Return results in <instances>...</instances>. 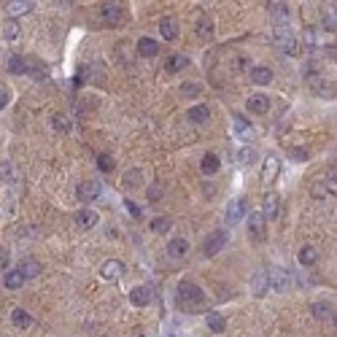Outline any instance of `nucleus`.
<instances>
[{
	"mask_svg": "<svg viewBox=\"0 0 337 337\" xmlns=\"http://www.w3.org/2000/svg\"><path fill=\"white\" fill-rule=\"evenodd\" d=\"M202 302H205V294H202V289L197 284H192V280L178 284V305L184 310H200Z\"/></svg>",
	"mask_w": 337,
	"mask_h": 337,
	"instance_id": "nucleus-1",
	"label": "nucleus"
},
{
	"mask_svg": "<svg viewBox=\"0 0 337 337\" xmlns=\"http://www.w3.org/2000/svg\"><path fill=\"white\" fill-rule=\"evenodd\" d=\"M275 41L284 46L286 54H300V41L292 35V30H289L286 25H278L275 27Z\"/></svg>",
	"mask_w": 337,
	"mask_h": 337,
	"instance_id": "nucleus-2",
	"label": "nucleus"
},
{
	"mask_svg": "<svg viewBox=\"0 0 337 337\" xmlns=\"http://www.w3.org/2000/svg\"><path fill=\"white\" fill-rule=\"evenodd\" d=\"M267 284H270V289H275V292H286V289L292 286V278H289L286 270L270 267V270H267Z\"/></svg>",
	"mask_w": 337,
	"mask_h": 337,
	"instance_id": "nucleus-3",
	"label": "nucleus"
},
{
	"mask_svg": "<svg viewBox=\"0 0 337 337\" xmlns=\"http://www.w3.org/2000/svg\"><path fill=\"white\" fill-rule=\"evenodd\" d=\"M224 243H227V232H221V230L210 232L208 238H205V243H202V254H205V256L218 254V251L224 248Z\"/></svg>",
	"mask_w": 337,
	"mask_h": 337,
	"instance_id": "nucleus-4",
	"label": "nucleus"
},
{
	"mask_svg": "<svg viewBox=\"0 0 337 337\" xmlns=\"http://www.w3.org/2000/svg\"><path fill=\"white\" fill-rule=\"evenodd\" d=\"M246 210H248L246 197H235L230 205H227V221H230V227H232V224H238V221H243Z\"/></svg>",
	"mask_w": 337,
	"mask_h": 337,
	"instance_id": "nucleus-5",
	"label": "nucleus"
},
{
	"mask_svg": "<svg viewBox=\"0 0 337 337\" xmlns=\"http://www.w3.org/2000/svg\"><path fill=\"white\" fill-rule=\"evenodd\" d=\"M124 272H127V264L119 262V259H108L103 267H100V275H103L105 280H119Z\"/></svg>",
	"mask_w": 337,
	"mask_h": 337,
	"instance_id": "nucleus-6",
	"label": "nucleus"
},
{
	"mask_svg": "<svg viewBox=\"0 0 337 337\" xmlns=\"http://www.w3.org/2000/svg\"><path fill=\"white\" fill-rule=\"evenodd\" d=\"M97 194H100V181H84V184H78V189H76V197L81 202L95 200Z\"/></svg>",
	"mask_w": 337,
	"mask_h": 337,
	"instance_id": "nucleus-7",
	"label": "nucleus"
},
{
	"mask_svg": "<svg viewBox=\"0 0 337 337\" xmlns=\"http://www.w3.org/2000/svg\"><path fill=\"white\" fill-rule=\"evenodd\" d=\"M130 302L135 305V308H146V305L151 302V286H135L130 292Z\"/></svg>",
	"mask_w": 337,
	"mask_h": 337,
	"instance_id": "nucleus-8",
	"label": "nucleus"
},
{
	"mask_svg": "<svg viewBox=\"0 0 337 337\" xmlns=\"http://www.w3.org/2000/svg\"><path fill=\"white\" fill-rule=\"evenodd\" d=\"M186 68H189V57H186V54H170V57L164 60V70H167V73H181Z\"/></svg>",
	"mask_w": 337,
	"mask_h": 337,
	"instance_id": "nucleus-9",
	"label": "nucleus"
},
{
	"mask_svg": "<svg viewBox=\"0 0 337 337\" xmlns=\"http://www.w3.org/2000/svg\"><path fill=\"white\" fill-rule=\"evenodd\" d=\"M100 17H103L105 22H111V25H116V22H122L124 11H122L119 3H103L100 6Z\"/></svg>",
	"mask_w": 337,
	"mask_h": 337,
	"instance_id": "nucleus-10",
	"label": "nucleus"
},
{
	"mask_svg": "<svg viewBox=\"0 0 337 337\" xmlns=\"http://www.w3.org/2000/svg\"><path fill=\"white\" fill-rule=\"evenodd\" d=\"M246 111H248V114H267V111H270V100L264 97V95L248 97V100H246Z\"/></svg>",
	"mask_w": 337,
	"mask_h": 337,
	"instance_id": "nucleus-11",
	"label": "nucleus"
},
{
	"mask_svg": "<svg viewBox=\"0 0 337 337\" xmlns=\"http://www.w3.org/2000/svg\"><path fill=\"white\" fill-rule=\"evenodd\" d=\"M73 221H76L78 230H92V227H95V224L100 221V216L95 213V210H78Z\"/></svg>",
	"mask_w": 337,
	"mask_h": 337,
	"instance_id": "nucleus-12",
	"label": "nucleus"
},
{
	"mask_svg": "<svg viewBox=\"0 0 337 337\" xmlns=\"http://www.w3.org/2000/svg\"><path fill=\"white\" fill-rule=\"evenodd\" d=\"M310 194L318 200H326L332 197V194H337V181H324V184H313L310 186Z\"/></svg>",
	"mask_w": 337,
	"mask_h": 337,
	"instance_id": "nucleus-13",
	"label": "nucleus"
},
{
	"mask_svg": "<svg viewBox=\"0 0 337 337\" xmlns=\"http://www.w3.org/2000/svg\"><path fill=\"white\" fill-rule=\"evenodd\" d=\"M278 208H280L278 194H264V200H262V216L264 218H275L278 216Z\"/></svg>",
	"mask_w": 337,
	"mask_h": 337,
	"instance_id": "nucleus-14",
	"label": "nucleus"
},
{
	"mask_svg": "<svg viewBox=\"0 0 337 337\" xmlns=\"http://www.w3.org/2000/svg\"><path fill=\"white\" fill-rule=\"evenodd\" d=\"M11 324L17 326V329H33L35 326V318L30 316V313H25L22 308H17V310L11 313Z\"/></svg>",
	"mask_w": 337,
	"mask_h": 337,
	"instance_id": "nucleus-15",
	"label": "nucleus"
},
{
	"mask_svg": "<svg viewBox=\"0 0 337 337\" xmlns=\"http://www.w3.org/2000/svg\"><path fill=\"white\" fill-rule=\"evenodd\" d=\"M278 170H280V162L275 159V156H267V159H264V167H262V181L272 184L275 176H278Z\"/></svg>",
	"mask_w": 337,
	"mask_h": 337,
	"instance_id": "nucleus-16",
	"label": "nucleus"
},
{
	"mask_svg": "<svg viewBox=\"0 0 337 337\" xmlns=\"http://www.w3.org/2000/svg\"><path fill=\"white\" fill-rule=\"evenodd\" d=\"M167 254L173 256V259H181V256L189 254V243H186V238H173L167 243Z\"/></svg>",
	"mask_w": 337,
	"mask_h": 337,
	"instance_id": "nucleus-17",
	"label": "nucleus"
},
{
	"mask_svg": "<svg viewBox=\"0 0 337 337\" xmlns=\"http://www.w3.org/2000/svg\"><path fill=\"white\" fill-rule=\"evenodd\" d=\"M186 119L194 122V124H205V122L210 119V108H208V105H194V108H189V111H186Z\"/></svg>",
	"mask_w": 337,
	"mask_h": 337,
	"instance_id": "nucleus-18",
	"label": "nucleus"
},
{
	"mask_svg": "<svg viewBox=\"0 0 337 337\" xmlns=\"http://www.w3.org/2000/svg\"><path fill=\"white\" fill-rule=\"evenodd\" d=\"M321 22H324L326 30H337V6L334 3L324 6V11H321Z\"/></svg>",
	"mask_w": 337,
	"mask_h": 337,
	"instance_id": "nucleus-19",
	"label": "nucleus"
},
{
	"mask_svg": "<svg viewBox=\"0 0 337 337\" xmlns=\"http://www.w3.org/2000/svg\"><path fill=\"white\" fill-rule=\"evenodd\" d=\"M159 33H162L164 41H176V38H178V25H176V19L164 17V19L159 22Z\"/></svg>",
	"mask_w": 337,
	"mask_h": 337,
	"instance_id": "nucleus-20",
	"label": "nucleus"
},
{
	"mask_svg": "<svg viewBox=\"0 0 337 337\" xmlns=\"http://www.w3.org/2000/svg\"><path fill=\"white\" fill-rule=\"evenodd\" d=\"M205 324H208V329H210V332L221 334L224 329H227V318L221 316V313H208V316H205Z\"/></svg>",
	"mask_w": 337,
	"mask_h": 337,
	"instance_id": "nucleus-21",
	"label": "nucleus"
},
{
	"mask_svg": "<svg viewBox=\"0 0 337 337\" xmlns=\"http://www.w3.org/2000/svg\"><path fill=\"white\" fill-rule=\"evenodd\" d=\"M138 54H143V57H156V54H159V43L151 41V38H140L138 41Z\"/></svg>",
	"mask_w": 337,
	"mask_h": 337,
	"instance_id": "nucleus-22",
	"label": "nucleus"
},
{
	"mask_svg": "<svg viewBox=\"0 0 337 337\" xmlns=\"http://www.w3.org/2000/svg\"><path fill=\"white\" fill-rule=\"evenodd\" d=\"M200 167H202V173H205V176H213V173H218L221 162H218L216 154H205V156H202V162H200Z\"/></svg>",
	"mask_w": 337,
	"mask_h": 337,
	"instance_id": "nucleus-23",
	"label": "nucleus"
},
{
	"mask_svg": "<svg viewBox=\"0 0 337 337\" xmlns=\"http://www.w3.org/2000/svg\"><path fill=\"white\" fill-rule=\"evenodd\" d=\"M3 286L6 289H22V286H25V275H22L19 270H9L3 275Z\"/></svg>",
	"mask_w": 337,
	"mask_h": 337,
	"instance_id": "nucleus-24",
	"label": "nucleus"
},
{
	"mask_svg": "<svg viewBox=\"0 0 337 337\" xmlns=\"http://www.w3.org/2000/svg\"><path fill=\"white\" fill-rule=\"evenodd\" d=\"M251 81L259 84V87H264V84L272 81V70L270 68H251Z\"/></svg>",
	"mask_w": 337,
	"mask_h": 337,
	"instance_id": "nucleus-25",
	"label": "nucleus"
},
{
	"mask_svg": "<svg viewBox=\"0 0 337 337\" xmlns=\"http://www.w3.org/2000/svg\"><path fill=\"white\" fill-rule=\"evenodd\" d=\"M33 6H35V3H30V0H17V3H9V6H6V11H9L11 19H17L19 14H27Z\"/></svg>",
	"mask_w": 337,
	"mask_h": 337,
	"instance_id": "nucleus-26",
	"label": "nucleus"
},
{
	"mask_svg": "<svg viewBox=\"0 0 337 337\" xmlns=\"http://www.w3.org/2000/svg\"><path fill=\"white\" fill-rule=\"evenodd\" d=\"M232 124H235V135H238V138H254V127H251L243 116H235Z\"/></svg>",
	"mask_w": 337,
	"mask_h": 337,
	"instance_id": "nucleus-27",
	"label": "nucleus"
},
{
	"mask_svg": "<svg viewBox=\"0 0 337 337\" xmlns=\"http://www.w3.org/2000/svg\"><path fill=\"white\" fill-rule=\"evenodd\" d=\"M248 232L254 235V238H262V235H264V216L262 213H251V218H248Z\"/></svg>",
	"mask_w": 337,
	"mask_h": 337,
	"instance_id": "nucleus-28",
	"label": "nucleus"
},
{
	"mask_svg": "<svg viewBox=\"0 0 337 337\" xmlns=\"http://www.w3.org/2000/svg\"><path fill=\"white\" fill-rule=\"evenodd\" d=\"M17 270H19L22 275H25V280H27V278H35L38 272H41V264H38L35 259H25V262H22Z\"/></svg>",
	"mask_w": 337,
	"mask_h": 337,
	"instance_id": "nucleus-29",
	"label": "nucleus"
},
{
	"mask_svg": "<svg viewBox=\"0 0 337 337\" xmlns=\"http://www.w3.org/2000/svg\"><path fill=\"white\" fill-rule=\"evenodd\" d=\"M318 259V251H316V246H305L302 251H300V264H313Z\"/></svg>",
	"mask_w": 337,
	"mask_h": 337,
	"instance_id": "nucleus-30",
	"label": "nucleus"
},
{
	"mask_svg": "<svg viewBox=\"0 0 337 337\" xmlns=\"http://www.w3.org/2000/svg\"><path fill=\"white\" fill-rule=\"evenodd\" d=\"M9 70H11V73H17V76H22V73H27L30 68H27V62H25V60L14 54V57L9 60Z\"/></svg>",
	"mask_w": 337,
	"mask_h": 337,
	"instance_id": "nucleus-31",
	"label": "nucleus"
},
{
	"mask_svg": "<svg viewBox=\"0 0 337 337\" xmlns=\"http://www.w3.org/2000/svg\"><path fill=\"white\" fill-rule=\"evenodd\" d=\"M17 35H19V22L17 19H9L3 25V38H6V41H14Z\"/></svg>",
	"mask_w": 337,
	"mask_h": 337,
	"instance_id": "nucleus-32",
	"label": "nucleus"
},
{
	"mask_svg": "<svg viewBox=\"0 0 337 337\" xmlns=\"http://www.w3.org/2000/svg\"><path fill=\"white\" fill-rule=\"evenodd\" d=\"M170 227H173V221H170L167 216H156L154 221H151V230H154V232H159V235H162V232H167Z\"/></svg>",
	"mask_w": 337,
	"mask_h": 337,
	"instance_id": "nucleus-33",
	"label": "nucleus"
},
{
	"mask_svg": "<svg viewBox=\"0 0 337 337\" xmlns=\"http://www.w3.org/2000/svg\"><path fill=\"white\" fill-rule=\"evenodd\" d=\"M197 33H200L202 38H210V35H213V22L202 17V19L197 22Z\"/></svg>",
	"mask_w": 337,
	"mask_h": 337,
	"instance_id": "nucleus-34",
	"label": "nucleus"
},
{
	"mask_svg": "<svg viewBox=\"0 0 337 337\" xmlns=\"http://www.w3.org/2000/svg\"><path fill=\"white\" fill-rule=\"evenodd\" d=\"M14 176H17V173H14V164L11 162H0V178H3L6 184H11Z\"/></svg>",
	"mask_w": 337,
	"mask_h": 337,
	"instance_id": "nucleus-35",
	"label": "nucleus"
},
{
	"mask_svg": "<svg viewBox=\"0 0 337 337\" xmlns=\"http://www.w3.org/2000/svg\"><path fill=\"white\" fill-rule=\"evenodd\" d=\"M267 286H270V284H267V270H264V272H256V278H254V292L262 294Z\"/></svg>",
	"mask_w": 337,
	"mask_h": 337,
	"instance_id": "nucleus-36",
	"label": "nucleus"
},
{
	"mask_svg": "<svg viewBox=\"0 0 337 337\" xmlns=\"http://www.w3.org/2000/svg\"><path fill=\"white\" fill-rule=\"evenodd\" d=\"M51 127L57 130V132H68V130H70V122H68L62 114H57V116H51Z\"/></svg>",
	"mask_w": 337,
	"mask_h": 337,
	"instance_id": "nucleus-37",
	"label": "nucleus"
},
{
	"mask_svg": "<svg viewBox=\"0 0 337 337\" xmlns=\"http://www.w3.org/2000/svg\"><path fill=\"white\" fill-rule=\"evenodd\" d=\"M124 186H127V189H135V186H140V170H130V173L124 176Z\"/></svg>",
	"mask_w": 337,
	"mask_h": 337,
	"instance_id": "nucleus-38",
	"label": "nucleus"
},
{
	"mask_svg": "<svg viewBox=\"0 0 337 337\" xmlns=\"http://www.w3.org/2000/svg\"><path fill=\"white\" fill-rule=\"evenodd\" d=\"M97 167L103 170V173H111V170H114V159H111V156H105V154H100L97 156Z\"/></svg>",
	"mask_w": 337,
	"mask_h": 337,
	"instance_id": "nucleus-39",
	"label": "nucleus"
},
{
	"mask_svg": "<svg viewBox=\"0 0 337 337\" xmlns=\"http://www.w3.org/2000/svg\"><path fill=\"white\" fill-rule=\"evenodd\" d=\"M181 95L184 97H197L200 95V84H181Z\"/></svg>",
	"mask_w": 337,
	"mask_h": 337,
	"instance_id": "nucleus-40",
	"label": "nucleus"
},
{
	"mask_svg": "<svg viewBox=\"0 0 337 337\" xmlns=\"http://www.w3.org/2000/svg\"><path fill=\"white\" fill-rule=\"evenodd\" d=\"M254 148H240V154H238V162L240 164H248V162H254Z\"/></svg>",
	"mask_w": 337,
	"mask_h": 337,
	"instance_id": "nucleus-41",
	"label": "nucleus"
},
{
	"mask_svg": "<svg viewBox=\"0 0 337 337\" xmlns=\"http://www.w3.org/2000/svg\"><path fill=\"white\" fill-rule=\"evenodd\" d=\"M313 316H316V318H326L329 316V305L326 302H316V305H313Z\"/></svg>",
	"mask_w": 337,
	"mask_h": 337,
	"instance_id": "nucleus-42",
	"label": "nucleus"
},
{
	"mask_svg": "<svg viewBox=\"0 0 337 337\" xmlns=\"http://www.w3.org/2000/svg\"><path fill=\"white\" fill-rule=\"evenodd\" d=\"M270 11L275 14V17H289V9H286V3H270Z\"/></svg>",
	"mask_w": 337,
	"mask_h": 337,
	"instance_id": "nucleus-43",
	"label": "nucleus"
},
{
	"mask_svg": "<svg viewBox=\"0 0 337 337\" xmlns=\"http://www.w3.org/2000/svg\"><path fill=\"white\" fill-rule=\"evenodd\" d=\"M292 159L305 162V159H308V151H305V148H292Z\"/></svg>",
	"mask_w": 337,
	"mask_h": 337,
	"instance_id": "nucleus-44",
	"label": "nucleus"
},
{
	"mask_svg": "<svg viewBox=\"0 0 337 337\" xmlns=\"http://www.w3.org/2000/svg\"><path fill=\"white\" fill-rule=\"evenodd\" d=\"M6 105H9V92L0 89V108H6Z\"/></svg>",
	"mask_w": 337,
	"mask_h": 337,
	"instance_id": "nucleus-45",
	"label": "nucleus"
},
{
	"mask_svg": "<svg viewBox=\"0 0 337 337\" xmlns=\"http://www.w3.org/2000/svg\"><path fill=\"white\" fill-rule=\"evenodd\" d=\"M334 324H337V316H334Z\"/></svg>",
	"mask_w": 337,
	"mask_h": 337,
	"instance_id": "nucleus-46",
	"label": "nucleus"
}]
</instances>
